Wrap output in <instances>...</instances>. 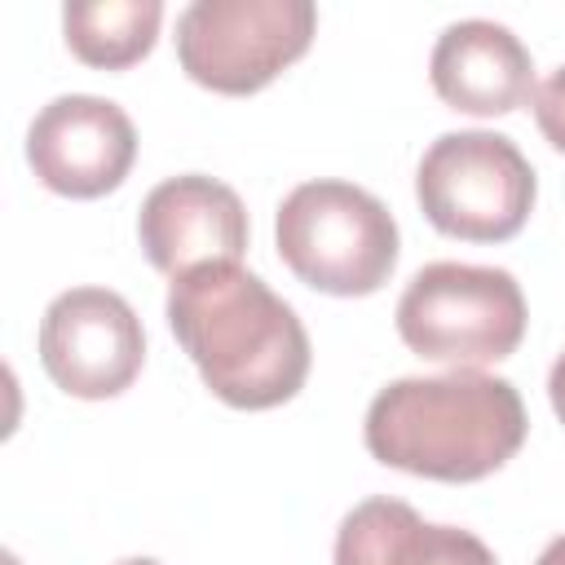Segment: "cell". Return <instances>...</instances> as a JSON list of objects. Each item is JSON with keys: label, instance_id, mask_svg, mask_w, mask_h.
Listing matches in <instances>:
<instances>
[{"label": "cell", "instance_id": "6da1fadb", "mask_svg": "<svg viewBox=\"0 0 565 565\" xmlns=\"http://www.w3.org/2000/svg\"><path fill=\"white\" fill-rule=\"evenodd\" d=\"M163 309L177 344L225 406L269 411L305 388V322L247 265L216 260L172 278Z\"/></svg>", "mask_w": 565, "mask_h": 565}, {"label": "cell", "instance_id": "7a4b0ae2", "mask_svg": "<svg viewBox=\"0 0 565 565\" xmlns=\"http://www.w3.org/2000/svg\"><path fill=\"white\" fill-rule=\"evenodd\" d=\"M525 402L503 375L446 371L384 384L366 406V450L428 481H481L525 441Z\"/></svg>", "mask_w": 565, "mask_h": 565}, {"label": "cell", "instance_id": "3957f363", "mask_svg": "<svg viewBox=\"0 0 565 565\" xmlns=\"http://www.w3.org/2000/svg\"><path fill=\"white\" fill-rule=\"evenodd\" d=\"M274 243L282 265L327 296H371L397 269V221L353 181L296 185L278 203Z\"/></svg>", "mask_w": 565, "mask_h": 565}, {"label": "cell", "instance_id": "277c9868", "mask_svg": "<svg viewBox=\"0 0 565 565\" xmlns=\"http://www.w3.org/2000/svg\"><path fill=\"white\" fill-rule=\"evenodd\" d=\"M397 335L424 362L481 371L516 353L525 335V296L508 269L433 260L397 300Z\"/></svg>", "mask_w": 565, "mask_h": 565}, {"label": "cell", "instance_id": "5b68a950", "mask_svg": "<svg viewBox=\"0 0 565 565\" xmlns=\"http://www.w3.org/2000/svg\"><path fill=\"white\" fill-rule=\"evenodd\" d=\"M534 168L521 146L490 128L441 132L419 168L415 199L433 230L463 243H508L534 212Z\"/></svg>", "mask_w": 565, "mask_h": 565}, {"label": "cell", "instance_id": "8992f818", "mask_svg": "<svg viewBox=\"0 0 565 565\" xmlns=\"http://www.w3.org/2000/svg\"><path fill=\"white\" fill-rule=\"evenodd\" d=\"M313 31L309 0H194L177 18V62L194 84L247 97L305 57Z\"/></svg>", "mask_w": 565, "mask_h": 565}, {"label": "cell", "instance_id": "52a82bcc", "mask_svg": "<svg viewBox=\"0 0 565 565\" xmlns=\"http://www.w3.org/2000/svg\"><path fill=\"white\" fill-rule=\"evenodd\" d=\"M141 318L110 287H71L40 318V366L71 397H119L141 375Z\"/></svg>", "mask_w": 565, "mask_h": 565}, {"label": "cell", "instance_id": "ba28073f", "mask_svg": "<svg viewBox=\"0 0 565 565\" xmlns=\"http://www.w3.org/2000/svg\"><path fill=\"white\" fill-rule=\"evenodd\" d=\"M137 159L132 119L93 93L53 97L26 128V163L66 199H102L124 185Z\"/></svg>", "mask_w": 565, "mask_h": 565}, {"label": "cell", "instance_id": "9c48e42d", "mask_svg": "<svg viewBox=\"0 0 565 565\" xmlns=\"http://www.w3.org/2000/svg\"><path fill=\"white\" fill-rule=\"evenodd\" d=\"M137 238L159 274L181 278L190 269L238 260L247 252V207L216 177H168L141 199Z\"/></svg>", "mask_w": 565, "mask_h": 565}, {"label": "cell", "instance_id": "30bf717a", "mask_svg": "<svg viewBox=\"0 0 565 565\" xmlns=\"http://www.w3.org/2000/svg\"><path fill=\"white\" fill-rule=\"evenodd\" d=\"M428 79L450 110L463 115H512L534 102L530 49L490 18L450 22L428 57Z\"/></svg>", "mask_w": 565, "mask_h": 565}, {"label": "cell", "instance_id": "8fae6325", "mask_svg": "<svg viewBox=\"0 0 565 565\" xmlns=\"http://www.w3.org/2000/svg\"><path fill=\"white\" fill-rule=\"evenodd\" d=\"M335 565H499L494 552L459 525H433L411 503L375 494L344 512Z\"/></svg>", "mask_w": 565, "mask_h": 565}, {"label": "cell", "instance_id": "7c38bea8", "mask_svg": "<svg viewBox=\"0 0 565 565\" xmlns=\"http://www.w3.org/2000/svg\"><path fill=\"white\" fill-rule=\"evenodd\" d=\"M163 22L159 0H75L62 9L71 53L97 71H124L154 49Z\"/></svg>", "mask_w": 565, "mask_h": 565}, {"label": "cell", "instance_id": "4fadbf2b", "mask_svg": "<svg viewBox=\"0 0 565 565\" xmlns=\"http://www.w3.org/2000/svg\"><path fill=\"white\" fill-rule=\"evenodd\" d=\"M534 119H539V132L547 137V146L565 154V66H556L534 88Z\"/></svg>", "mask_w": 565, "mask_h": 565}, {"label": "cell", "instance_id": "5bb4252c", "mask_svg": "<svg viewBox=\"0 0 565 565\" xmlns=\"http://www.w3.org/2000/svg\"><path fill=\"white\" fill-rule=\"evenodd\" d=\"M547 397H552V411H556V419L565 424V353L552 362V375H547Z\"/></svg>", "mask_w": 565, "mask_h": 565}, {"label": "cell", "instance_id": "9a60e30c", "mask_svg": "<svg viewBox=\"0 0 565 565\" xmlns=\"http://www.w3.org/2000/svg\"><path fill=\"white\" fill-rule=\"evenodd\" d=\"M534 565H565V534H561V539H552Z\"/></svg>", "mask_w": 565, "mask_h": 565}, {"label": "cell", "instance_id": "2e32d148", "mask_svg": "<svg viewBox=\"0 0 565 565\" xmlns=\"http://www.w3.org/2000/svg\"><path fill=\"white\" fill-rule=\"evenodd\" d=\"M115 565H159L154 556H128V561H115Z\"/></svg>", "mask_w": 565, "mask_h": 565}]
</instances>
